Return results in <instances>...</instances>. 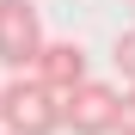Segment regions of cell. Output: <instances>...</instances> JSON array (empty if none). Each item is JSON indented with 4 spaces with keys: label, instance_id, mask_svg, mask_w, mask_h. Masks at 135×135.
I'll list each match as a JSON object with an SVG mask.
<instances>
[{
    "label": "cell",
    "instance_id": "obj_2",
    "mask_svg": "<svg viewBox=\"0 0 135 135\" xmlns=\"http://www.w3.org/2000/svg\"><path fill=\"white\" fill-rule=\"evenodd\" d=\"M43 49H49V37H43L37 0H0V61L12 74H37Z\"/></svg>",
    "mask_w": 135,
    "mask_h": 135
},
{
    "label": "cell",
    "instance_id": "obj_6",
    "mask_svg": "<svg viewBox=\"0 0 135 135\" xmlns=\"http://www.w3.org/2000/svg\"><path fill=\"white\" fill-rule=\"evenodd\" d=\"M117 135H135V86H123V110H117Z\"/></svg>",
    "mask_w": 135,
    "mask_h": 135
},
{
    "label": "cell",
    "instance_id": "obj_4",
    "mask_svg": "<svg viewBox=\"0 0 135 135\" xmlns=\"http://www.w3.org/2000/svg\"><path fill=\"white\" fill-rule=\"evenodd\" d=\"M37 80L49 86V92H61V98L80 92V86L92 80V74H86V49H80L74 37H55L49 49H43V61H37Z\"/></svg>",
    "mask_w": 135,
    "mask_h": 135
},
{
    "label": "cell",
    "instance_id": "obj_1",
    "mask_svg": "<svg viewBox=\"0 0 135 135\" xmlns=\"http://www.w3.org/2000/svg\"><path fill=\"white\" fill-rule=\"evenodd\" d=\"M0 129L6 135H55L61 129V92H49L37 74H12L0 86Z\"/></svg>",
    "mask_w": 135,
    "mask_h": 135
},
{
    "label": "cell",
    "instance_id": "obj_7",
    "mask_svg": "<svg viewBox=\"0 0 135 135\" xmlns=\"http://www.w3.org/2000/svg\"><path fill=\"white\" fill-rule=\"evenodd\" d=\"M0 135H6V129H0Z\"/></svg>",
    "mask_w": 135,
    "mask_h": 135
},
{
    "label": "cell",
    "instance_id": "obj_3",
    "mask_svg": "<svg viewBox=\"0 0 135 135\" xmlns=\"http://www.w3.org/2000/svg\"><path fill=\"white\" fill-rule=\"evenodd\" d=\"M117 110H123V92L104 80H86L80 92L61 98V123L68 135H117Z\"/></svg>",
    "mask_w": 135,
    "mask_h": 135
},
{
    "label": "cell",
    "instance_id": "obj_5",
    "mask_svg": "<svg viewBox=\"0 0 135 135\" xmlns=\"http://www.w3.org/2000/svg\"><path fill=\"white\" fill-rule=\"evenodd\" d=\"M117 74H123V80L135 86V25H129V31L117 37Z\"/></svg>",
    "mask_w": 135,
    "mask_h": 135
}]
</instances>
